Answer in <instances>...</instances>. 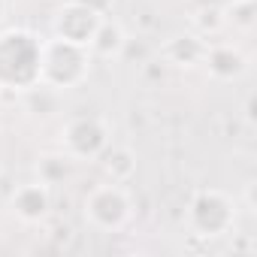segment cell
Instances as JSON below:
<instances>
[{"label":"cell","instance_id":"obj_1","mask_svg":"<svg viewBox=\"0 0 257 257\" xmlns=\"http://www.w3.org/2000/svg\"><path fill=\"white\" fill-rule=\"evenodd\" d=\"M40 52L43 40L28 28L0 31V91L40 88Z\"/></svg>","mask_w":257,"mask_h":257},{"label":"cell","instance_id":"obj_2","mask_svg":"<svg viewBox=\"0 0 257 257\" xmlns=\"http://www.w3.org/2000/svg\"><path fill=\"white\" fill-rule=\"evenodd\" d=\"M91 73V52L88 46H76L67 40H43L40 52V85L52 91L79 88Z\"/></svg>","mask_w":257,"mask_h":257},{"label":"cell","instance_id":"obj_3","mask_svg":"<svg viewBox=\"0 0 257 257\" xmlns=\"http://www.w3.org/2000/svg\"><path fill=\"white\" fill-rule=\"evenodd\" d=\"M236 200L218 188H200L188 203V224L200 239H221L236 227Z\"/></svg>","mask_w":257,"mask_h":257},{"label":"cell","instance_id":"obj_4","mask_svg":"<svg viewBox=\"0 0 257 257\" xmlns=\"http://www.w3.org/2000/svg\"><path fill=\"white\" fill-rule=\"evenodd\" d=\"M82 212H85V221L94 230L118 233L134 218V200H131V194H127L121 185L106 182V185H97V188H91L85 194Z\"/></svg>","mask_w":257,"mask_h":257},{"label":"cell","instance_id":"obj_5","mask_svg":"<svg viewBox=\"0 0 257 257\" xmlns=\"http://www.w3.org/2000/svg\"><path fill=\"white\" fill-rule=\"evenodd\" d=\"M112 143V131L100 115H76L61 131V149L73 161H97Z\"/></svg>","mask_w":257,"mask_h":257},{"label":"cell","instance_id":"obj_6","mask_svg":"<svg viewBox=\"0 0 257 257\" xmlns=\"http://www.w3.org/2000/svg\"><path fill=\"white\" fill-rule=\"evenodd\" d=\"M100 19L103 16H97V13H91V10H85V7L70 0V4H61L58 13L52 16V37L76 43V46H88Z\"/></svg>","mask_w":257,"mask_h":257},{"label":"cell","instance_id":"obj_7","mask_svg":"<svg viewBox=\"0 0 257 257\" xmlns=\"http://www.w3.org/2000/svg\"><path fill=\"white\" fill-rule=\"evenodd\" d=\"M10 212L22 224H43L52 215V188L37 182H25L10 194Z\"/></svg>","mask_w":257,"mask_h":257},{"label":"cell","instance_id":"obj_8","mask_svg":"<svg viewBox=\"0 0 257 257\" xmlns=\"http://www.w3.org/2000/svg\"><path fill=\"white\" fill-rule=\"evenodd\" d=\"M203 67L215 82H239L248 73V55L233 43H215L206 46Z\"/></svg>","mask_w":257,"mask_h":257},{"label":"cell","instance_id":"obj_9","mask_svg":"<svg viewBox=\"0 0 257 257\" xmlns=\"http://www.w3.org/2000/svg\"><path fill=\"white\" fill-rule=\"evenodd\" d=\"M206 40L200 34H176L164 43L161 55L170 67H179V70H194L203 64V55H206Z\"/></svg>","mask_w":257,"mask_h":257},{"label":"cell","instance_id":"obj_10","mask_svg":"<svg viewBox=\"0 0 257 257\" xmlns=\"http://www.w3.org/2000/svg\"><path fill=\"white\" fill-rule=\"evenodd\" d=\"M124 46H127L124 25L118 19H106L103 16L100 25H97V31H94V37H91V43H88V52L94 58H100V61H115V58H121Z\"/></svg>","mask_w":257,"mask_h":257},{"label":"cell","instance_id":"obj_11","mask_svg":"<svg viewBox=\"0 0 257 257\" xmlns=\"http://www.w3.org/2000/svg\"><path fill=\"white\" fill-rule=\"evenodd\" d=\"M100 161V170L109 182L115 185H124V182H131L134 173H137V152L134 149H127V146H106V152L97 158Z\"/></svg>","mask_w":257,"mask_h":257},{"label":"cell","instance_id":"obj_12","mask_svg":"<svg viewBox=\"0 0 257 257\" xmlns=\"http://www.w3.org/2000/svg\"><path fill=\"white\" fill-rule=\"evenodd\" d=\"M76 173V161L61 149V152H46L40 155L37 161V179L49 188H58V185H67Z\"/></svg>","mask_w":257,"mask_h":257},{"label":"cell","instance_id":"obj_13","mask_svg":"<svg viewBox=\"0 0 257 257\" xmlns=\"http://www.w3.org/2000/svg\"><path fill=\"white\" fill-rule=\"evenodd\" d=\"M224 7V25L233 28V31H254L257 25V0H230V4H221Z\"/></svg>","mask_w":257,"mask_h":257},{"label":"cell","instance_id":"obj_14","mask_svg":"<svg viewBox=\"0 0 257 257\" xmlns=\"http://www.w3.org/2000/svg\"><path fill=\"white\" fill-rule=\"evenodd\" d=\"M194 28L200 37H215L221 34L227 25H224V7L221 4H206V7H194V16H191Z\"/></svg>","mask_w":257,"mask_h":257},{"label":"cell","instance_id":"obj_15","mask_svg":"<svg viewBox=\"0 0 257 257\" xmlns=\"http://www.w3.org/2000/svg\"><path fill=\"white\" fill-rule=\"evenodd\" d=\"M73 4H79V7H85V10H91V13H97V16H106V13L112 10L115 0H73Z\"/></svg>","mask_w":257,"mask_h":257},{"label":"cell","instance_id":"obj_16","mask_svg":"<svg viewBox=\"0 0 257 257\" xmlns=\"http://www.w3.org/2000/svg\"><path fill=\"white\" fill-rule=\"evenodd\" d=\"M245 124L254 127V94H248V100H245Z\"/></svg>","mask_w":257,"mask_h":257},{"label":"cell","instance_id":"obj_17","mask_svg":"<svg viewBox=\"0 0 257 257\" xmlns=\"http://www.w3.org/2000/svg\"><path fill=\"white\" fill-rule=\"evenodd\" d=\"M245 206H248V212H251V215L257 212V209H254V182H248V185H245Z\"/></svg>","mask_w":257,"mask_h":257},{"label":"cell","instance_id":"obj_18","mask_svg":"<svg viewBox=\"0 0 257 257\" xmlns=\"http://www.w3.org/2000/svg\"><path fill=\"white\" fill-rule=\"evenodd\" d=\"M4 16H7V0H0V22H4Z\"/></svg>","mask_w":257,"mask_h":257},{"label":"cell","instance_id":"obj_19","mask_svg":"<svg viewBox=\"0 0 257 257\" xmlns=\"http://www.w3.org/2000/svg\"><path fill=\"white\" fill-rule=\"evenodd\" d=\"M206 4H218V0H194V7H206Z\"/></svg>","mask_w":257,"mask_h":257},{"label":"cell","instance_id":"obj_20","mask_svg":"<svg viewBox=\"0 0 257 257\" xmlns=\"http://www.w3.org/2000/svg\"><path fill=\"white\" fill-rule=\"evenodd\" d=\"M55 4H58V7H61V4H70V0H55Z\"/></svg>","mask_w":257,"mask_h":257},{"label":"cell","instance_id":"obj_21","mask_svg":"<svg viewBox=\"0 0 257 257\" xmlns=\"http://www.w3.org/2000/svg\"><path fill=\"white\" fill-rule=\"evenodd\" d=\"M218 4H230V0H218Z\"/></svg>","mask_w":257,"mask_h":257}]
</instances>
